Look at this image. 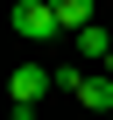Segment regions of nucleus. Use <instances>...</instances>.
<instances>
[{"mask_svg": "<svg viewBox=\"0 0 113 120\" xmlns=\"http://www.w3.org/2000/svg\"><path fill=\"white\" fill-rule=\"evenodd\" d=\"M99 71H113V56H106V64H99Z\"/></svg>", "mask_w": 113, "mask_h": 120, "instance_id": "6", "label": "nucleus"}, {"mask_svg": "<svg viewBox=\"0 0 113 120\" xmlns=\"http://www.w3.org/2000/svg\"><path fill=\"white\" fill-rule=\"evenodd\" d=\"M7 21H14V35H21V42H49V35H64V21L49 14V0H14Z\"/></svg>", "mask_w": 113, "mask_h": 120, "instance_id": "1", "label": "nucleus"}, {"mask_svg": "<svg viewBox=\"0 0 113 120\" xmlns=\"http://www.w3.org/2000/svg\"><path fill=\"white\" fill-rule=\"evenodd\" d=\"M106 120H113V113H106Z\"/></svg>", "mask_w": 113, "mask_h": 120, "instance_id": "7", "label": "nucleus"}, {"mask_svg": "<svg viewBox=\"0 0 113 120\" xmlns=\"http://www.w3.org/2000/svg\"><path fill=\"white\" fill-rule=\"evenodd\" d=\"M49 14L64 21L71 35H78V28H92V0H49Z\"/></svg>", "mask_w": 113, "mask_h": 120, "instance_id": "5", "label": "nucleus"}, {"mask_svg": "<svg viewBox=\"0 0 113 120\" xmlns=\"http://www.w3.org/2000/svg\"><path fill=\"white\" fill-rule=\"evenodd\" d=\"M78 56H85V64H106V56H113V28H78Z\"/></svg>", "mask_w": 113, "mask_h": 120, "instance_id": "4", "label": "nucleus"}, {"mask_svg": "<svg viewBox=\"0 0 113 120\" xmlns=\"http://www.w3.org/2000/svg\"><path fill=\"white\" fill-rule=\"evenodd\" d=\"M78 106H92V113H113V71H78Z\"/></svg>", "mask_w": 113, "mask_h": 120, "instance_id": "3", "label": "nucleus"}, {"mask_svg": "<svg viewBox=\"0 0 113 120\" xmlns=\"http://www.w3.org/2000/svg\"><path fill=\"white\" fill-rule=\"evenodd\" d=\"M7 85H14V106H35V99H42V92L56 85V71L28 56V64H14V71H7Z\"/></svg>", "mask_w": 113, "mask_h": 120, "instance_id": "2", "label": "nucleus"}]
</instances>
